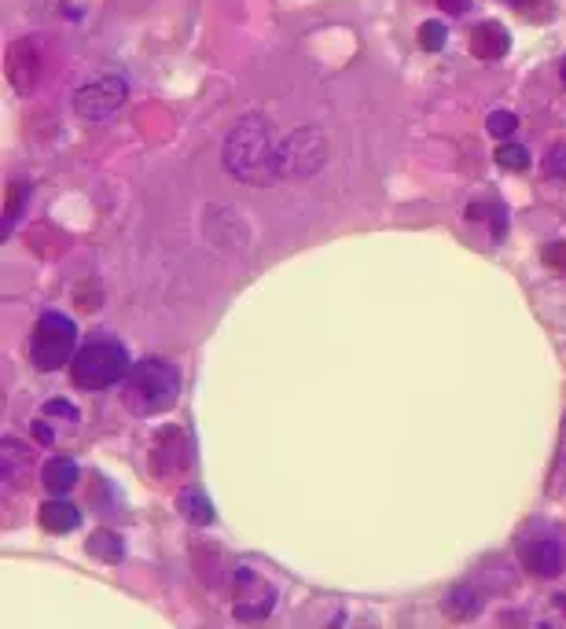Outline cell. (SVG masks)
<instances>
[{"label": "cell", "mask_w": 566, "mask_h": 629, "mask_svg": "<svg viewBox=\"0 0 566 629\" xmlns=\"http://www.w3.org/2000/svg\"><path fill=\"white\" fill-rule=\"evenodd\" d=\"M225 170L236 181L250 188H265V184L280 181L276 177V137H272V122L265 115H243L225 137Z\"/></svg>", "instance_id": "cell-1"}, {"label": "cell", "mask_w": 566, "mask_h": 629, "mask_svg": "<svg viewBox=\"0 0 566 629\" xmlns=\"http://www.w3.org/2000/svg\"><path fill=\"white\" fill-rule=\"evenodd\" d=\"M181 394V372L166 361V357H144L133 372L125 376V409L136 416H159L173 409Z\"/></svg>", "instance_id": "cell-2"}, {"label": "cell", "mask_w": 566, "mask_h": 629, "mask_svg": "<svg viewBox=\"0 0 566 629\" xmlns=\"http://www.w3.org/2000/svg\"><path fill=\"white\" fill-rule=\"evenodd\" d=\"M129 372H133V361L125 354V346L107 343V339L81 346L78 354H74V361H70V379L81 390H107L114 383H122Z\"/></svg>", "instance_id": "cell-3"}, {"label": "cell", "mask_w": 566, "mask_h": 629, "mask_svg": "<svg viewBox=\"0 0 566 629\" xmlns=\"http://www.w3.org/2000/svg\"><path fill=\"white\" fill-rule=\"evenodd\" d=\"M328 162V140L317 129H295L276 144V177L280 181H309Z\"/></svg>", "instance_id": "cell-4"}, {"label": "cell", "mask_w": 566, "mask_h": 629, "mask_svg": "<svg viewBox=\"0 0 566 629\" xmlns=\"http://www.w3.org/2000/svg\"><path fill=\"white\" fill-rule=\"evenodd\" d=\"M74 343H78V328L67 313H45L30 335V361L37 372H56L59 365L74 361Z\"/></svg>", "instance_id": "cell-5"}, {"label": "cell", "mask_w": 566, "mask_h": 629, "mask_svg": "<svg viewBox=\"0 0 566 629\" xmlns=\"http://www.w3.org/2000/svg\"><path fill=\"white\" fill-rule=\"evenodd\" d=\"M125 100H129L125 78L107 74V78H96L89 81L85 89L74 92V111H78V118H85V122H103V118H111L114 111H122Z\"/></svg>", "instance_id": "cell-6"}, {"label": "cell", "mask_w": 566, "mask_h": 629, "mask_svg": "<svg viewBox=\"0 0 566 629\" xmlns=\"http://www.w3.org/2000/svg\"><path fill=\"white\" fill-rule=\"evenodd\" d=\"M151 468L159 479H181L188 471V438L181 427H162L151 442Z\"/></svg>", "instance_id": "cell-7"}, {"label": "cell", "mask_w": 566, "mask_h": 629, "mask_svg": "<svg viewBox=\"0 0 566 629\" xmlns=\"http://www.w3.org/2000/svg\"><path fill=\"white\" fill-rule=\"evenodd\" d=\"M522 563L530 567L537 578H555L566 571V545L559 538H533L522 549Z\"/></svg>", "instance_id": "cell-8"}, {"label": "cell", "mask_w": 566, "mask_h": 629, "mask_svg": "<svg viewBox=\"0 0 566 629\" xmlns=\"http://www.w3.org/2000/svg\"><path fill=\"white\" fill-rule=\"evenodd\" d=\"M30 468H34V449L12 435L0 438V479H4V486L19 490L30 479Z\"/></svg>", "instance_id": "cell-9"}, {"label": "cell", "mask_w": 566, "mask_h": 629, "mask_svg": "<svg viewBox=\"0 0 566 629\" xmlns=\"http://www.w3.org/2000/svg\"><path fill=\"white\" fill-rule=\"evenodd\" d=\"M37 70H41V59H37L34 41H19V45L8 52V81L15 85V92H30L37 85Z\"/></svg>", "instance_id": "cell-10"}, {"label": "cell", "mask_w": 566, "mask_h": 629, "mask_svg": "<svg viewBox=\"0 0 566 629\" xmlns=\"http://www.w3.org/2000/svg\"><path fill=\"white\" fill-rule=\"evenodd\" d=\"M511 48V34L500 23H478L471 30V52L478 59H504Z\"/></svg>", "instance_id": "cell-11"}, {"label": "cell", "mask_w": 566, "mask_h": 629, "mask_svg": "<svg viewBox=\"0 0 566 629\" xmlns=\"http://www.w3.org/2000/svg\"><path fill=\"white\" fill-rule=\"evenodd\" d=\"M37 515H41V527H45L48 534H70V530L78 527V508L67 501H59V497L41 504Z\"/></svg>", "instance_id": "cell-12"}, {"label": "cell", "mask_w": 566, "mask_h": 629, "mask_svg": "<svg viewBox=\"0 0 566 629\" xmlns=\"http://www.w3.org/2000/svg\"><path fill=\"white\" fill-rule=\"evenodd\" d=\"M41 482H45V490L52 493V497H63V493L78 482V464L70 457H52L45 464V471H41Z\"/></svg>", "instance_id": "cell-13"}, {"label": "cell", "mask_w": 566, "mask_h": 629, "mask_svg": "<svg viewBox=\"0 0 566 629\" xmlns=\"http://www.w3.org/2000/svg\"><path fill=\"white\" fill-rule=\"evenodd\" d=\"M181 508L188 512V519H192V523H214V504L206 501L203 490H195V486L181 490Z\"/></svg>", "instance_id": "cell-14"}, {"label": "cell", "mask_w": 566, "mask_h": 629, "mask_svg": "<svg viewBox=\"0 0 566 629\" xmlns=\"http://www.w3.org/2000/svg\"><path fill=\"white\" fill-rule=\"evenodd\" d=\"M89 552L92 556H100V560H107V563H118L122 560V541L114 538L111 530H96L89 538Z\"/></svg>", "instance_id": "cell-15"}, {"label": "cell", "mask_w": 566, "mask_h": 629, "mask_svg": "<svg viewBox=\"0 0 566 629\" xmlns=\"http://www.w3.org/2000/svg\"><path fill=\"white\" fill-rule=\"evenodd\" d=\"M272 611V593L269 589H258L254 596H239L236 600V615L239 618H265Z\"/></svg>", "instance_id": "cell-16"}, {"label": "cell", "mask_w": 566, "mask_h": 629, "mask_svg": "<svg viewBox=\"0 0 566 629\" xmlns=\"http://www.w3.org/2000/svg\"><path fill=\"white\" fill-rule=\"evenodd\" d=\"M493 159H497L500 170H526L530 166V151L522 148V144H500Z\"/></svg>", "instance_id": "cell-17"}, {"label": "cell", "mask_w": 566, "mask_h": 629, "mask_svg": "<svg viewBox=\"0 0 566 629\" xmlns=\"http://www.w3.org/2000/svg\"><path fill=\"white\" fill-rule=\"evenodd\" d=\"M445 41H449V30L438 19H427V23L419 26V45L427 48V52H442Z\"/></svg>", "instance_id": "cell-18"}, {"label": "cell", "mask_w": 566, "mask_h": 629, "mask_svg": "<svg viewBox=\"0 0 566 629\" xmlns=\"http://www.w3.org/2000/svg\"><path fill=\"white\" fill-rule=\"evenodd\" d=\"M26 195H30V188H26V184H19V181L8 188V206H4V232L15 229V221H19V210H23Z\"/></svg>", "instance_id": "cell-19"}, {"label": "cell", "mask_w": 566, "mask_h": 629, "mask_svg": "<svg viewBox=\"0 0 566 629\" xmlns=\"http://www.w3.org/2000/svg\"><path fill=\"white\" fill-rule=\"evenodd\" d=\"M486 129H489V133H493L497 140H508L511 133L519 129V118L511 115V111H493V115H489V122H486Z\"/></svg>", "instance_id": "cell-20"}, {"label": "cell", "mask_w": 566, "mask_h": 629, "mask_svg": "<svg viewBox=\"0 0 566 629\" xmlns=\"http://www.w3.org/2000/svg\"><path fill=\"white\" fill-rule=\"evenodd\" d=\"M449 611H453L456 618H471L478 611V596L467 593V589H456L453 600H449Z\"/></svg>", "instance_id": "cell-21"}, {"label": "cell", "mask_w": 566, "mask_h": 629, "mask_svg": "<svg viewBox=\"0 0 566 629\" xmlns=\"http://www.w3.org/2000/svg\"><path fill=\"white\" fill-rule=\"evenodd\" d=\"M544 170H548V177H559V181H566V144H555V148L548 151Z\"/></svg>", "instance_id": "cell-22"}, {"label": "cell", "mask_w": 566, "mask_h": 629, "mask_svg": "<svg viewBox=\"0 0 566 629\" xmlns=\"http://www.w3.org/2000/svg\"><path fill=\"white\" fill-rule=\"evenodd\" d=\"M45 416H56V420H67V424H78V409L63 398H52L45 401Z\"/></svg>", "instance_id": "cell-23"}, {"label": "cell", "mask_w": 566, "mask_h": 629, "mask_svg": "<svg viewBox=\"0 0 566 629\" xmlns=\"http://www.w3.org/2000/svg\"><path fill=\"white\" fill-rule=\"evenodd\" d=\"M544 265L566 273V243H552V247H544Z\"/></svg>", "instance_id": "cell-24"}, {"label": "cell", "mask_w": 566, "mask_h": 629, "mask_svg": "<svg viewBox=\"0 0 566 629\" xmlns=\"http://www.w3.org/2000/svg\"><path fill=\"white\" fill-rule=\"evenodd\" d=\"M438 8L449 15H464L467 8H471V0H438Z\"/></svg>", "instance_id": "cell-25"}, {"label": "cell", "mask_w": 566, "mask_h": 629, "mask_svg": "<svg viewBox=\"0 0 566 629\" xmlns=\"http://www.w3.org/2000/svg\"><path fill=\"white\" fill-rule=\"evenodd\" d=\"M504 4H511V8H519L522 15H530L533 4H544V8H548V0H504Z\"/></svg>", "instance_id": "cell-26"}, {"label": "cell", "mask_w": 566, "mask_h": 629, "mask_svg": "<svg viewBox=\"0 0 566 629\" xmlns=\"http://www.w3.org/2000/svg\"><path fill=\"white\" fill-rule=\"evenodd\" d=\"M37 438H41V442H52V431H48L45 424H37Z\"/></svg>", "instance_id": "cell-27"}, {"label": "cell", "mask_w": 566, "mask_h": 629, "mask_svg": "<svg viewBox=\"0 0 566 629\" xmlns=\"http://www.w3.org/2000/svg\"><path fill=\"white\" fill-rule=\"evenodd\" d=\"M563 85H566V59H563Z\"/></svg>", "instance_id": "cell-28"}]
</instances>
